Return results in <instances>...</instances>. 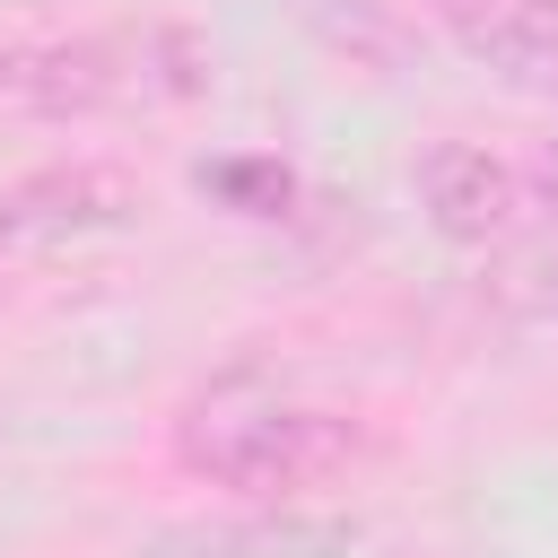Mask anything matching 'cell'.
I'll return each mask as SVG.
<instances>
[{"mask_svg":"<svg viewBox=\"0 0 558 558\" xmlns=\"http://www.w3.org/2000/svg\"><path fill=\"white\" fill-rule=\"evenodd\" d=\"M166 453H174V471L201 480V488H235V497H270V506H279V497H296V488L340 480V471L366 453V436H357V418H340V410L288 401V392L253 384V375H227V384H209V392L183 401Z\"/></svg>","mask_w":558,"mask_h":558,"instance_id":"obj_1","label":"cell"},{"mask_svg":"<svg viewBox=\"0 0 558 558\" xmlns=\"http://www.w3.org/2000/svg\"><path fill=\"white\" fill-rule=\"evenodd\" d=\"M201 87V44L183 26L140 35H70V44H0V105L17 113H105L166 105Z\"/></svg>","mask_w":558,"mask_h":558,"instance_id":"obj_2","label":"cell"},{"mask_svg":"<svg viewBox=\"0 0 558 558\" xmlns=\"http://www.w3.org/2000/svg\"><path fill=\"white\" fill-rule=\"evenodd\" d=\"M140 218V183L105 157H70V166H35L0 192V262L26 253H61L87 235H113Z\"/></svg>","mask_w":558,"mask_h":558,"instance_id":"obj_3","label":"cell"},{"mask_svg":"<svg viewBox=\"0 0 558 558\" xmlns=\"http://www.w3.org/2000/svg\"><path fill=\"white\" fill-rule=\"evenodd\" d=\"M418 201H427L436 235H453V244H497V235L514 227V209H523V174H514L506 157H488L480 140H436V148L418 157Z\"/></svg>","mask_w":558,"mask_h":558,"instance_id":"obj_4","label":"cell"},{"mask_svg":"<svg viewBox=\"0 0 558 558\" xmlns=\"http://www.w3.org/2000/svg\"><path fill=\"white\" fill-rule=\"evenodd\" d=\"M349 549H357V523L349 514H305V506H262V514L192 523V532L157 541V558H349Z\"/></svg>","mask_w":558,"mask_h":558,"instance_id":"obj_5","label":"cell"},{"mask_svg":"<svg viewBox=\"0 0 558 558\" xmlns=\"http://www.w3.org/2000/svg\"><path fill=\"white\" fill-rule=\"evenodd\" d=\"M445 26L497 78L558 87V0H445Z\"/></svg>","mask_w":558,"mask_h":558,"instance_id":"obj_6","label":"cell"},{"mask_svg":"<svg viewBox=\"0 0 558 558\" xmlns=\"http://www.w3.org/2000/svg\"><path fill=\"white\" fill-rule=\"evenodd\" d=\"M201 192H227L244 218H279L296 183H288L279 166H244V157H227V166H201Z\"/></svg>","mask_w":558,"mask_h":558,"instance_id":"obj_7","label":"cell"},{"mask_svg":"<svg viewBox=\"0 0 558 558\" xmlns=\"http://www.w3.org/2000/svg\"><path fill=\"white\" fill-rule=\"evenodd\" d=\"M532 183H541V209H549V227H558V140L541 148V166H532Z\"/></svg>","mask_w":558,"mask_h":558,"instance_id":"obj_8","label":"cell"}]
</instances>
